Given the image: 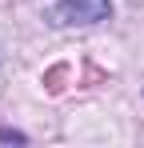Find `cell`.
Wrapping results in <instances>:
<instances>
[{"instance_id":"obj_1","label":"cell","mask_w":144,"mask_h":148,"mask_svg":"<svg viewBox=\"0 0 144 148\" xmlns=\"http://www.w3.org/2000/svg\"><path fill=\"white\" fill-rule=\"evenodd\" d=\"M48 16H52V24H64V28L100 24L112 16V0H56Z\"/></svg>"},{"instance_id":"obj_2","label":"cell","mask_w":144,"mask_h":148,"mask_svg":"<svg viewBox=\"0 0 144 148\" xmlns=\"http://www.w3.org/2000/svg\"><path fill=\"white\" fill-rule=\"evenodd\" d=\"M64 80H68V64H56V68L44 72V88L52 96H60V92H64Z\"/></svg>"},{"instance_id":"obj_3","label":"cell","mask_w":144,"mask_h":148,"mask_svg":"<svg viewBox=\"0 0 144 148\" xmlns=\"http://www.w3.org/2000/svg\"><path fill=\"white\" fill-rule=\"evenodd\" d=\"M28 136L24 132H16V128H0V144H24Z\"/></svg>"}]
</instances>
